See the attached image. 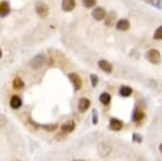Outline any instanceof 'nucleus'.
Here are the masks:
<instances>
[{"label":"nucleus","mask_w":162,"mask_h":161,"mask_svg":"<svg viewBox=\"0 0 162 161\" xmlns=\"http://www.w3.org/2000/svg\"><path fill=\"white\" fill-rule=\"evenodd\" d=\"M47 61V57L43 53H39L37 55H35L32 60L29 61V67L33 69H39L41 68L44 65Z\"/></svg>","instance_id":"nucleus-1"},{"label":"nucleus","mask_w":162,"mask_h":161,"mask_svg":"<svg viewBox=\"0 0 162 161\" xmlns=\"http://www.w3.org/2000/svg\"><path fill=\"white\" fill-rule=\"evenodd\" d=\"M35 9L37 14L40 16L41 18H46L50 13L49 7H48L47 3H44L43 1H37L35 4Z\"/></svg>","instance_id":"nucleus-2"},{"label":"nucleus","mask_w":162,"mask_h":161,"mask_svg":"<svg viewBox=\"0 0 162 161\" xmlns=\"http://www.w3.org/2000/svg\"><path fill=\"white\" fill-rule=\"evenodd\" d=\"M146 59L152 64H159L161 62V54L158 50L150 49L146 53Z\"/></svg>","instance_id":"nucleus-3"},{"label":"nucleus","mask_w":162,"mask_h":161,"mask_svg":"<svg viewBox=\"0 0 162 161\" xmlns=\"http://www.w3.org/2000/svg\"><path fill=\"white\" fill-rule=\"evenodd\" d=\"M68 78H69V80L71 81V83H73L75 90L79 91L81 86H82V79H81V77L78 75V74L70 73L69 75H68Z\"/></svg>","instance_id":"nucleus-4"},{"label":"nucleus","mask_w":162,"mask_h":161,"mask_svg":"<svg viewBox=\"0 0 162 161\" xmlns=\"http://www.w3.org/2000/svg\"><path fill=\"white\" fill-rule=\"evenodd\" d=\"M92 16L93 18L96 21H103L105 16H106V11H105V9L102 8V7H96L95 9H93Z\"/></svg>","instance_id":"nucleus-5"},{"label":"nucleus","mask_w":162,"mask_h":161,"mask_svg":"<svg viewBox=\"0 0 162 161\" xmlns=\"http://www.w3.org/2000/svg\"><path fill=\"white\" fill-rule=\"evenodd\" d=\"M11 12V7L10 3L6 0L0 2V18H6L7 15H9Z\"/></svg>","instance_id":"nucleus-6"},{"label":"nucleus","mask_w":162,"mask_h":161,"mask_svg":"<svg viewBox=\"0 0 162 161\" xmlns=\"http://www.w3.org/2000/svg\"><path fill=\"white\" fill-rule=\"evenodd\" d=\"M76 0H62V9L65 12H70L75 9Z\"/></svg>","instance_id":"nucleus-7"},{"label":"nucleus","mask_w":162,"mask_h":161,"mask_svg":"<svg viewBox=\"0 0 162 161\" xmlns=\"http://www.w3.org/2000/svg\"><path fill=\"white\" fill-rule=\"evenodd\" d=\"M99 67L102 69L103 71L107 74H110L111 71H113V65L109 63L108 61H106V60H99Z\"/></svg>","instance_id":"nucleus-8"},{"label":"nucleus","mask_w":162,"mask_h":161,"mask_svg":"<svg viewBox=\"0 0 162 161\" xmlns=\"http://www.w3.org/2000/svg\"><path fill=\"white\" fill-rule=\"evenodd\" d=\"M116 28L118 30H121V32H125V30H128L130 28V22L125 20V18H121V20L117 22Z\"/></svg>","instance_id":"nucleus-9"},{"label":"nucleus","mask_w":162,"mask_h":161,"mask_svg":"<svg viewBox=\"0 0 162 161\" xmlns=\"http://www.w3.org/2000/svg\"><path fill=\"white\" fill-rule=\"evenodd\" d=\"M116 20H117V14L115 12H110V13L106 14V16H105L104 18L105 24H106V26H108V27H111V26L116 23Z\"/></svg>","instance_id":"nucleus-10"},{"label":"nucleus","mask_w":162,"mask_h":161,"mask_svg":"<svg viewBox=\"0 0 162 161\" xmlns=\"http://www.w3.org/2000/svg\"><path fill=\"white\" fill-rule=\"evenodd\" d=\"M10 106L13 109H18V108L22 106V98L18 96V95H12L10 98Z\"/></svg>","instance_id":"nucleus-11"},{"label":"nucleus","mask_w":162,"mask_h":161,"mask_svg":"<svg viewBox=\"0 0 162 161\" xmlns=\"http://www.w3.org/2000/svg\"><path fill=\"white\" fill-rule=\"evenodd\" d=\"M90 105H91V102H90L88 98L82 97V98H80L79 103H78V109H79L81 112H83L87 109H89Z\"/></svg>","instance_id":"nucleus-12"},{"label":"nucleus","mask_w":162,"mask_h":161,"mask_svg":"<svg viewBox=\"0 0 162 161\" xmlns=\"http://www.w3.org/2000/svg\"><path fill=\"white\" fill-rule=\"evenodd\" d=\"M75 127H76V123L73 121H66L65 123L62 124L61 129L63 132H65V133H68V132H71L73 130H75Z\"/></svg>","instance_id":"nucleus-13"},{"label":"nucleus","mask_w":162,"mask_h":161,"mask_svg":"<svg viewBox=\"0 0 162 161\" xmlns=\"http://www.w3.org/2000/svg\"><path fill=\"white\" fill-rule=\"evenodd\" d=\"M109 127H110V129L114 130V131H120L123 127V123L122 121H120V120L118 119H111L110 123H109Z\"/></svg>","instance_id":"nucleus-14"},{"label":"nucleus","mask_w":162,"mask_h":161,"mask_svg":"<svg viewBox=\"0 0 162 161\" xmlns=\"http://www.w3.org/2000/svg\"><path fill=\"white\" fill-rule=\"evenodd\" d=\"M12 86H13L15 90H21L24 88V81L22 80V78L20 77H15L12 81Z\"/></svg>","instance_id":"nucleus-15"},{"label":"nucleus","mask_w":162,"mask_h":161,"mask_svg":"<svg viewBox=\"0 0 162 161\" xmlns=\"http://www.w3.org/2000/svg\"><path fill=\"white\" fill-rule=\"evenodd\" d=\"M132 94V89L130 86H123L120 88V95H122L123 97H128Z\"/></svg>","instance_id":"nucleus-16"},{"label":"nucleus","mask_w":162,"mask_h":161,"mask_svg":"<svg viewBox=\"0 0 162 161\" xmlns=\"http://www.w3.org/2000/svg\"><path fill=\"white\" fill-rule=\"evenodd\" d=\"M144 112H143V110L140 109H136L134 112V115H133V120H134L135 122H139V121H142L143 118H144Z\"/></svg>","instance_id":"nucleus-17"},{"label":"nucleus","mask_w":162,"mask_h":161,"mask_svg":"<svg viewBox=\"0 0 162 161\" xmlns=\"http://www.w3.org/2000/svg\"><path fill=\"white\" fill-rule=\"evenodd\" d=\"M110 100L111 97L108 93H102L101 96H99V101H101V103L103 105H108L110 103Z\"/></svg>","instance_id":"nucleus-18"},{"label":"nucleus","mask_w":162,"mask_h":161,"mask_svg":"<svg viewBox=\"0 0 162 161\" xmlns=\"http://www.w3.org/2000/svg\"><path fill=\"white\" fill-rule=\"evenodd\" d=\"M82 3L87 9H91V8H94L95 7V4H96V0H82Z\"/></svg>","instance_id":"nucleus-19"},{"label":"nucleus","mask_w":162,"mask_h":161,"mask_svg":"<svg viewBox=\"0 0 162 161\" xmlns=\"http://www.w3.org/2000/svg\"><path fill=\"white\" fill-rule=\"evenodd\" d=\"M42 129L43 130H46V131H49V132H51V131H54V130H56L58 129V124L56 123H53V124H43L42 126Z\"/></svg>","instance_id":"nucleus-20"},{"label":"nucleus","mask_w":162,"mask_h":161,"mask_svg":"<svg viewBox=\"0 0 162 161\" xmlns=\"http://www.w3.org/2000/svg\"><path fill=\"white\" fill-rule=\"evenodd\" d=\"M154 38L157 40H162V26L156 29V32L154 34Z\"/></svg>","instance_id":"nucleus-21"},{"label":"nucleus","mask_w":162,"mask_h":161,"mask_svg":"<svg viewBox=\"0 0 162 161\" xmlns=\"http://www.w3.org/2000/svg\"><path fill=\"white\" fill-rule=\"evenodd\" d=\"M7 118L3 116V115H0V128H3L4 126L7 124Z\"/></svg>","instance_id":"nucleus-22"},{"label":"nucleus","mask_w":162,"mask_h":161,"mask_svg":"<svg viewBox=\"0 0 162 161\" xmlns=\"http://www.w3.org/2000/svg\"><path fill=\"white\" fill-rule=\"evenodd\" d=\"M91 81H92V86H96L97 83H99V77L96 75H91Z\"/></svg>","instance_id":"nucleus-23"},{"label":"nucleus","mask_w":162,"mask_h":161,"mask_svg":"<svg viewBox=\"0 0 162 161\" xmlns=\"http://www.w3.org/2000/svg\"><path fill=\"white\" fill-rule=\"evenodd\" d=\"M161 2H162V0H151V3L154 4V6H157V7L160 6Z\"/></svg>","instance_id":"nucleus-24"},{"label":"nucleus","mask_w":162,"mask_h":161,"mask_svg":"<svg viewBox=\"0 0 162 161\" xmlns=\"http://www.w3.org/2000/svg\"><path fill=\"white\" fill-rule=\"evenodd\" d=\"M2 57V51H1V49H0V59Z\"/></svg>","instance_id":"nucleus-25"},{"label":"nucleus","mask_w":162,"mask_h":161,"mask_svg":"<svg viewBox=\"0 0 162 161\" xmlns=\"http://www.w3.org/2000/svg\"><path fill=\"white\" fill-rule=\"evenodd\" d=\"M159 149H160V151H161V153H162V144L160 145V147H159Z\"/></svg>","instance_id":"nucleus-26"},{"label":"nucleus","mask_w":162,"mask_h":161,"mask_svg":"<svg viewBox=\"0 0 162 161\" xmlns=\"http://www.w3.org/2000/svg\"><path fill=\"white\" fill-rule=\"evenodd\" d=\"M76 161H82V160H76Z\"/></svg>","instance_id":"nucleus-27"}]
</instances>
